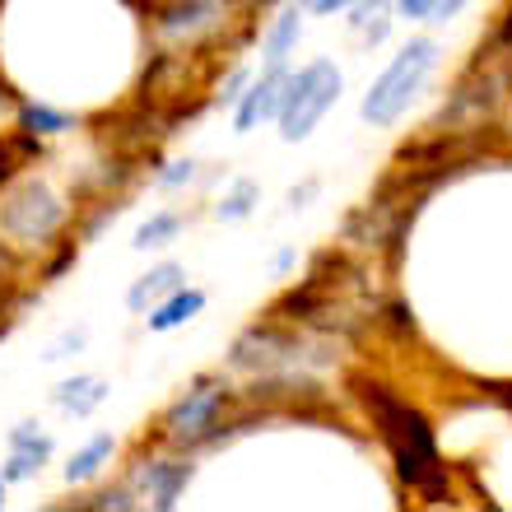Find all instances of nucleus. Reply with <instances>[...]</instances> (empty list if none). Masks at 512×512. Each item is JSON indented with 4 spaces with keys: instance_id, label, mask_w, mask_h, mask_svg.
Listing matches in <instances>:
<instances>
[{
    "instance_id": "obj_1",
    "label": "nucleus",
    "mask_w": 512,
    "mask_h": 512,
    "mask_svg": "<svg viewBox=\"0 0 512 512\" xmlns=\"http://www.w3.org/2000/svg\"><path fill=\"white\" fill-rule=\"evenodd\" d=\"M364 405L373 410V424H378L382 443L391 447V457H396V471L410 489H419L424 499H443L447 494V471L443 461H438V447H433V433L424 424L415 405L396 401L387 387L378 382H364Z\"/></svg>"
},
{
    "instance_id": "obj_2",
    "label": "nucleus",
    "mask_w": 512,
    "mask_h": 512,
    "mask_svg": "<svg viewBox=\"0 0 512 512\" xmlns=\"http://www.w3.org/2000/svg\"><path fill=\"white\" fill-rule=\"evenodd\" d=\"M433 61H438V42L433 38L405 42V52H396V61L382 70L378 84L364 94V122L368 126H391L396 122V117L405 112V103L419 94V84H424V75L433 70Z\"/></svg>"
},
{
    "instance_id": "obj_3",
    "label": "nucleus",
    "mask_w": 512,
    "mask_h": 512,
    "mask_svg": "<svg viewBox=\"0 0 512 512\" xmlns=\"http://www.w3.org/2000/svg\"><path fill=\"white\" fill-rule=\"evenodd\" d=\"M340 98V70L331 61H312V66L294 70L284 80V94H280V135L284 140H308L312 126L326 117V108Z\"/></svg>"
},
{
    "instance_id": "obj_4",
    "label": "nucleus",
    "mask_w": 512,
    "mask_h": 512,
    "mask_svg": "<svg viewBox=\"0 0 512 512\" xmlns=\"http://www.w3.org/2000/svg\"><path fill=\"white\" fill-rule=\"evenodd\" d=\"M61 201H56V191L47 187V182H28V187H19L5 201V210H0V224H5V233L10 238H19V243H42L47 233L61 224Z\"/></svg>"
},
{
    "instance_id": "obj_5",
    "label": "nucleus",
    "mask_w": 512,
    "mask_h": 512,
    "mask_svg": "<svg viewBox=\"0 0 512 512\" xmlns=\"http://www.w3.org/2000/svg\"><path fill=\"white\" fill-rule=\"evenodd\" d=\"M219 405H224V391L219 387H196L191 396H182V401L173 405V415H168V438L173 443H196V438H205V433L219 424Z\"/></svg>"
},
{
    "instance_id": "obj_6",
    "label": "nucleus",
    "mask_w": 512,
    "mask_h": 512,
    "mask_svg": "<svg viewBox=\"0 0 512 512\" xmlns=\"http://www.w3.org/2000/svg\"><path fill=\"white\" fill-rule=\"evenodd\" d=\"M284 80H289V70L284 66H270L252 89H243V98L233 103V131H256L261 122H270L275 112H280V94H284Z\"/></svg>"
},
{
    "instance_id": "obj_7",
    "label": "nucleus",
    "mask_w": 512,
    "mask_h": 512,
    "mask_svg": "<svg viewBox=\"0 0 512 512\" xmlns=\"http://www.w3.org/2000/svg\"><path fill=\"white\" fill-rule=\"evenodd\" d=\"M52 457V438L38 424H19L10 433V461H5V480H28L42 471V461Z\"/></svg>"
},
{
    "instance_id": "obj_8",
    "label": "nucleus",
    "mask_w": 512,
    "mask_h": 512,
    "mask_svg": "<svg viewBox=\"0 0 512 512\" xmlns=\"http://www.w3.org/2000/svg\"><path fill=\"white\" fill-rule=\"evenodd\" d=\"M191 475H196L191 461H154L140 471V489L154 499V508H173L182 499V489L191 485Z\"/></svg>"
},
{
    "instance_id": "obj_9",
    "label": "nucleus",
    "mask_w": 512,
    "mask_h": 512,
    "mask_svg": "<svg viewBox=\"0 0 512 512\" xmlns=\"http://www.w3.org/2000/svg\"><path fill=\"white\" fill-rule=\"evenodd\" d=\"M182 284H187V270H182V266H159V270H149V275H140V280L126 289V308L145 317V312L159 308L168 294H177Z\"/></svg>"
},
{
    "instance_id": "obj_10",
    "label": "nucleus",
    "mask_w": 512,
    "mask_h": 512,
    "mask_svg": "<svg viewBox=\"0 0 512 512\" xmlns=\"http://www.w3.org/2000/svg\"><path fill=\"white\" fill-rule=\"evenodd\" d=\"M201 308H205V294L182 284L177 294L163 298L159 308H149V331H177V326L196 322V317H201Z\"/></svg>"
},
{
    "instance_id": "obj_11",
    "label": "nucleus",
    "mask_w": 512,
    "mask_h": 512,
    "mask_svg": "<svg viewBox=\"0 0 512 512\" xmlns=\"http://www.w3.org/2000/svg\"><path fill=\"white\" fill-rule=\"evenodd\" d=\"M298 33H303V5H298V10H284L280 19L270 24L266 47H261V61H266V70L289 61V52L298 47Z\"/></svg>"
},
{
    "instance_id": "obj_12",
    "label": "nucleus",
    "mask_w": 512,
    "mask_h": 512,
    "mask_svg": "<svg viewBox=\"0 0 512 512\" xmlns=\"http://www.w3.org/2000/svg\"><path fill=\"white\" fill-rule=\"evenodd\" d=\"M52 396L61 410H70V415H94L98 405L108 401V382L103 378H66Z\"/></svg>"
},
{
    "instance_id": "obj_13",
    "label": "nucleus",
    "mask_w": 512,
    "mask_h": 512,
    "mask_svg": "<svg viewBox=\"0 0 512 512\" xmlns=\"http://www.w3.org/2000/svg\"><path fill=\"white\" fill-rule=\"evenodd\" d=\"M112 452H117L112 433H94V438H89V443H84L80 452L66 461V480H70V485H84V480H94V475L108 466Z\"/></svg>"
},
{
    "instance_id": "obj_14",
    "label": "nucleus",
    "mask_w": 512,
    "mask_h": 512,
    "mask_svg": "<svg viewBox=\"0 0 512 512\" xmlns=\"http://www.w3.org/2000/svg\"><path fill=\"white\" fill-rule=\"evenodd\" d=\"M350 28L354 33H364L368 42H382L391 28V0H354L350 5Z\"/></svg>"
},
{
    "instance_id": "obj_15",
    "label": "nucleus",
    "mask_w": 512,
    "mask_h": 512,
    "mask_svg": "<svg viewBox=\"0 0 512 512\" xmlns=\"http://www.w3.org/2000/svg\"><path fill=\"white\" fill-rule=\"evenodd\" d=\"M256 201H261V187H256V182H233V191L215 205V215L224 219V224H238V219H247L256 210Z\"/></svg>"
},
{
    "instance_id": "obj_16",
    "label": "nucleus",
    "mask_w": 512,
    "mask_h": 512,
    "mask_svg": "<svg viewBox=\"0 0 512 512\" xmlns=\"http://www.w3.org/2000/svg\"><path fill=\"white\" fill-rule=\"evenodd\" d=\"M177 233H182V219L177 215H149L145 224H140V233H135V247L145 252V247H163L173 243Z\"/></svg>"
},
{
    "instance_id": "obj_17",
    "label": "nucleus",
    "mask_w": 512,
    "mask_h": 512,
    "mask_svg": "<svg viewBox=\"0 0 512 512\" xmlns=\"http://www.w3.org/2000/svg\"><path fill=\"white\" fill-rule=\"evenodd\" d=\"M210 10H215V0H191V5H177V10L163 19V28H168V33H187V28L205 24Z\"/></svg>"
},
{
    "instance_id": "obj_18",
    "label": "nucleus",
    "mask_w": 512,
    "mask_h": 512,
    "mask_svg": "<svg viewBox=\"0 0 512 512\" xmlns=\"http://www.w3.org/2000/svg\"><path fill=\"white\" fill-rule=\"evenodd\" d=\"M24 131L28 135H56V131H66L70 126V117L66 112H52V108H24Z\"/></svg>"
},
{
    "instance_id": "obj_19",
    "label": "nucleus",
    "mask_w": 512,
    "mask_h": 512,
    "mask_svg": "<svg viewBox=\"0 0 512 512\" xmlns=\"http://www.w3.org/2000/svg\"><path fill=\"white\" fill-rule=\"evenodd\" d=\"M191 177H196V163L182 159V163H173V168L163 173V187H182V182H191Z\"/></svg>"
},
{
    "instance_id": "obj_20",
    "label": "nucleus",
    "mask_w": 512,
    "mask_h": 512,
    "mask_svg": "<svg viewBox=\"0 0 512 512\" xmlns=\"http://www.w3.org/2000/svg\"><path fill=\"white\" fill-rule=\"evenodd\" d=\"M433 5H438V0H396V10H401L405 19H429Z\"/></svg>"
},
{
    "instance_id": "obj_21",
    "label": "nucleus",
    "mask_w": 512,
    "mask_h": 512,
    "mask_svg": "<svg viewBox=\"0 0 512 512\" xmlns=\"http://www.w3.org/2000/svg\"><path fill=\"white\" fill-rule=\"evenodd\" d=\"M308 14H340V10H350L354 0H298Z\"/></svg>"
},
{
    "instance_id": "obj_22",
    "label": "nucleus",
    "mask_w": 512,
    "mask_h": 512,
    "mask_svg": "<svg viewBox=\"0 0 512 512\" xmlns=\"http://www.w3.org/2000/svg\"><path fill=\"white\" fill-rule=\"evenodd\" d=\"M243 89H247V70H238L229 84H224V94H219V103H238L243 98Z\"/></svg>"
},
{
    "instance_id": "obj_23",
    "label": "nucleus",
    "mask_w": 512,
    "mask_h": 512,
    "mask_svg": "<svg viewBox=\"0 0 512 512\" xmlns=\"http://www.w3.org/2000/svg\"><path fill=\"white\" fill-rule=\"evenodd\" d=\"M312 191H317V182H303V187L298 191H289V210H303V205H308V196Z\"/></svg>"
},
{
    "instance_id": "obj_24",
    "label": "nucleus",
    "mask_w": 512,
    "mask_h": 512,
    "mask_svg": "<svg viewBox=\"0 0 512 512\" xmlns=\"http://www.w3.org/2000/svg\"><path fill=\"white\" fill-rule=\"evenodd\" d=\"M10 173H14V154H10L5 145H0V187L10 182Z\"/></svg>"
},
{
    "instance_id": "obj_25",
    "label": "nucleus",
    "mask_w": 512,
    "mask_h": 512,
    "mask_svg": "<svg viewBox=\"0 0 512 512\" xmlns=\"http://www.w3.org/2000/svg\"><path fill=\"white\" fill-rule=\"evenodd\" d=\"M499 396H503V401H508V405H512V387H499Z\"/></svg>"
},
{
    "instance_id": "obj_26",
    "label": "nucleus",
    "mask_w": 512,
    "mask_h": 512,
    "mask_svg": "<svg viewBox=\"0 0 512 512\" xmlns=\"http://www.w3.org/2000/svg\"><path fill=\"white\" fill-rule=\"evenodd\" d=\"M0 503H5V475H0Z\"/></svg>"
}]
</instances>
